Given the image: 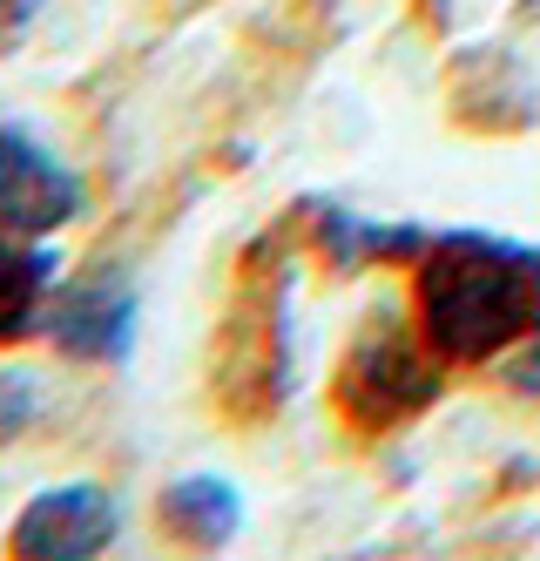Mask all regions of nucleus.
I'll return each mask as SVG.
<instances>
[{"instance_id":"nucleus-1","label":"nucleus","mask_w":540,"mask_h":561,"mask_svg":"<svg viewBox=\"0 0 540 561\" xmlns=\"http://www.w3.org/2000/svg\"><path fill=\"white\" fill-rule=\"evenodd\" d=\"M412 318L446 366H486L540 332V251L493 230H433L412 264Z\"/></svg>"},{"instance_id":"nucleus-2","label":"nucleus","mask_w":540,"mask_h":561,"mask_svg":"<svg viewBox=\"0 0 540 561\" xmlns=\"http://www.w3.org/2000/svg\"><path fill=\"white\" fill-rule=\"evenodd\" d=\"M290 230H264L237 257L230 305L210 339V407L230 426H264L290 392Z\"/></svg>"},{"instance_id":"nucleus-3","label":"nucleus","mask_w":540,"mask_h":561,"mask_svg":"<svg viewBox=\"0 0 540 561\" xmlns=\"http://www.w3.org/2000/svg\"><path fill=\"white\" fill-rule=\"evenodd\" d=\"M446 373L452 366L426 345L420 318L379 305V311L358 318L338 373H331V413H338L358 439H386V433L412 426L446 392Z\"/></svg>"},{"instance_id":"nucleus-4","label":"nucleus","mask_w":540,"mask_h":561,"mask_svg":"<svg viewBox=\"0 0 540 561\" xmlns=\"http://www.w3.org/2000/svg\"><path fill=\"white\" fill-rule=\"evenodd\" d=\"M136 325H142V291L122 264H89L55 285L41 339H48L68 366H108L122 373L136 358Z\"/></svg>"},{"instance_id":"nucleus-5","label":"nucleus","mask_w":540,"mask_h":561,"mask_svg":"<svg viewBox=\"0 0 540 561\" xmlns=\"http://www.w3.org/2000/svg\"><path fill=\"white\" fill-rule=\"evenodd\" d=\"M81 210H89L81 170L41 129L0 115V230L61 237L68 224H81Z\"/></svg>"},{"instance_id":"nucleus-6","label":"nucleus","mask_w":540,"mask_h":561,"mask_svg":"<svg viewBox=\"0 0 540 561\" xmlns=\"http://www.w3.org/2000/svg\"><path fill=\"white\" fill-rule=\"evenodd\" d=\"M115 541H122V501L102 480L41 488L8 520V554L14 561H102Z\"/></svg>"},{"instance_id":"nucleus-7","label":"nucleus","mask_w":540,"mask_h":561,"mask_svg":"<svg viewBox=\"0 0 540 561\" xmlns=\"http://www.w3.org/2000/svg\"><path fill=\"white\" fill-rule=\"evenodd\" d=\"M305 217H311V224H298L305 244L331 271H365V264H405L412 271L420 251L433 244V230H420V224H371V217H352L338 204H318V196H305Z\"/></svg>"},{"instance_id":"nucleus-8","label":"nucleus","mask_w":540,"mask_h":561,"mask_svg":"<svg viewBox=\"0 0 540 561\" xmlns=\"http://www.w3.org/2000/svg\"><path fill=\"white\" fill-rule=\"evenodd\" d=\"M156 535L183 554H217L243 535V494L223 473H176L156 494Z\"/></svg>"},{"instance_id":"nucleus-9","label":"nucleus","mask_w":540,"mask_h":561,"mask_svg":"<svg viewBox=\"0 0 540 561\" xmlns=\"http://www.w3.org/2000/svg\"><path fill=\"white\" fill-rule=\"evenodd\" d=\"M55 285H61V257L48 251V237L0 230V352L41 339Z\"/></svg>"},{"instance_id":"nucleus-10","label":"nucleus","mask_w":540,"mask_h":561,"mask_svg":"<svg viewBox=\"0 0 540 561\" xmlns=\"http://www.w3.org/2000/svg\"><path fill=\"white\" fill-rule=\"evenodd\" d=\"M41 413H48V392H41V379L27 366H0V454L21 447V439L41 426Z\"/></svg>"},{"instance_id":"nucleus-11","label":"nucleus","mask_w":540,"mask_h":561,"mask_svg":"<svg viewBox=\"0 0 540 561\" xmlns=\"http://www.w3.org/2000/svg\"><path fill=\"white\" fill-rule=\"evenodd\" d=\"M41 8H48V0H0V61H8V55L27 42V34H34Z\"/></svg>"},{"instance_id":"nucleus-12","label":"nucleus","mask_w":540,"mask_h":561,"mask_svg":"<svg viewBox=\"0 0 540 561\" xmlns=\"http://www.w3.org/2000/svg\"><path fill=\"white\" fill-rule=\"evenodd\" d=\"M507 386H520L527 399H540V332L527 339V352H520L514 366H507Z\"/></svg>"},{"instance_id":"nucleus-13","label":"nucleus","mask_w":540,"mask_h":561,"mask_svg":"<svg viewBox=\"0 0 540 561\" xmlns=\"http://www.w3.org/2000/svg\"><path fill=\"white\" fill-rule=\"evenodd\" d=\"M527 8H540V0H527Z\"/></svg>"}]
</instances>
